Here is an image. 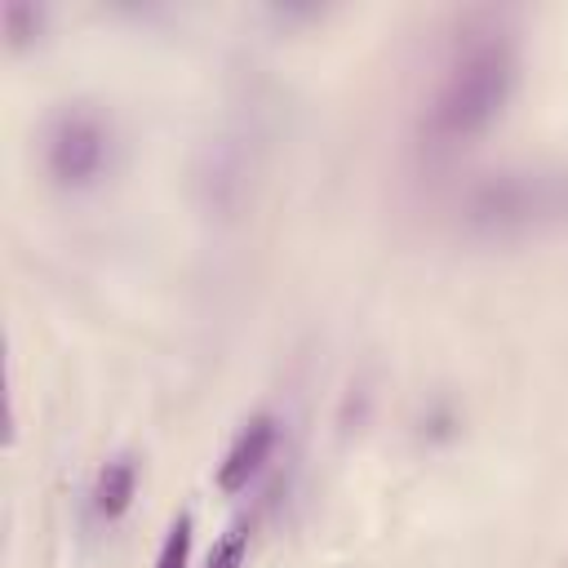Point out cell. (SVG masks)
Wrapping results in <instances>:
<instances>
[{"instance_id":"5b68a950","label":"cell","mask_w":568,"mask_h":568,"mask_svg":"<svg viewBox=\"0 0 568 568\" xmlns=\"http://www.w3.org/2000/svg\"><path fill=\"white\" fill-rule=\"evenodd\" d=\"M133 488H138V466L129 457H115L102 466L98 488H93V506L102 519H120L133 506Z\"/></svg>"},{"instance_id":"7a4b0ae2","label":"cell","mask_w":568,"mask_h":568,"mask_svg":"<svg viewBox=\"0 0 568 568\" xmlns=\"http://www.w3.org/2000/svg\"><path fill=\"white\" fill-rule=\"evenodd\" d=\"M462 222L484 240H515L568 222V169H501L462 200Z\"/></svg>"},{"instance_id":"3957f363","label":"cell","mask_w":568,"mask_h":568,"mask_svg":"<svg viewBox=\"0 0 568 568\" xmlns=\"http://www.w3.org/2000/svg\"><path fill=\"white\" fill-rule=\"evenodd\" d=\"M44 164L58 186H89L106 169V124L89 111H67L49 129Z\"/></svg>"},{"instance_id":"6da1fadb","label":"cell","mask_w":568,"mask_h":568,"mask_svg":"<svg viewBox=\"0 0 568 568\" xmlns=\"http://www.w3.org/2000/svg\"><path fill=\"white\" fill-rule=\"evenodd\" d=\"M519 80V58L510 49V40H484L475 49H466L448 75L439 80L422 133L426 146H466L470 138H479L510 102Z\"/></svg>"},{"instance_id":"277c9868","label":"cell","mask_w":568,"mask_h":568,"mask_svg":"<svg viewBox=\"0 0 568 568\" xmlns=\"http://www.w3.org/2000/svg\"><path fill=\"white\" fill-rule=\"evenodd\" d=\"M275 435H280V426H275V417H253L240 435H235V444L226 448V457H222V466H217V488L222 493H240V488H248V479L266 466V457H271V448H275Z\"/></svg>"},{"instance_id":"52a82bcc","label":"cell","mask_w":568,"mask_h":568,"mask_svg":"<svg viewBox=\"0 0 568 568\" xmlns=\"http://www.w3.org/2000/svg\"><path fill=\"white\" fill-rule=\"evenodd\" d=\"M244 555H248V532H244V528H231V532L213 546V555H209L204 568H244Z\"/></svg>"},{"instance_id":"8992f818","label":"cell","mask_w":568,"mask_h":568,"mask_svg":"<svg viewBox=\"0 0 568 568\" xmlns=\"http://www.w3.org/2000/svg\"><path fill=\"white\" fill-rule=\"evenodd\" d=\"M191 564V515H178L164 532V546L155 555V568H186Z\"/></svg>"}]
</instances>
